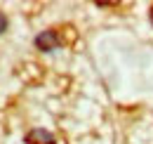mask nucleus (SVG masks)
<instances>
[{"label": "nucleus", "mask_w": 153, "mask_h": 144, "mask_svg": "<svg viewBox=\"0 0 153 144\" xmlns=\"http://www.w3.org/2000/svg\"><path fill=\"white\" fill-rule=\"evenodd\" d=\"M36 45H38V50H42V52H50V50L59 47V45H61L59 31H57V28H52V31H42V33L36 38Z\"/></svg>", "instance_id": "f257e3e1"}, {"label": "nucleus", "mask_w": 153, "mask_h": 144, "mask_svg": "<svg viewBox=\"0 0 153 144\" xmlns=\"http://www.w3.org/2000/svg\"><path fill=\"white\" fill-rule=\"evenodd\" d=\"M26 142L28 144H54V135L42 130V128H36V130H31L26 135Z\"/></svg>", "instance_id": "f03ea898"}, {"label": "nucleus", "mask_w": 153, "mask_h": 144, "mask_svg": "<svg viewBox=\"0 0 153 144\" xmlns=\"http://www.w3.org/2000/svg\"><path fill=\"white\" fill-rule=\"evenodd\" d=\"M151 24H153V5H151Z\"/></svg>", "instance_id": "20e7f679"}, {"label": "nucleus", "mask_w": 153, "mask_h": 144, "mask_svg": "<svg viewBox=\"0 0 153 144\" xmlns=\"http://www.w3.org/2000/svg\"><path fill=\"white\" fill-rule=\"evenodd\" d=\"M5 28H7V17H5L2 12H0V33H2Z\"/></svg>", "instance_id": "7ed1b4c3"}]
</instances>
